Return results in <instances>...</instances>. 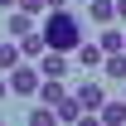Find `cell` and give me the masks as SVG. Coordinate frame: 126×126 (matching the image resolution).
Listing matches in <instances>:
<instances>
[{"label": "cell", "instance_id": "cell-1", "mask_svg": "<svg viewBox=\"0 0 126 126\" xmlns=\"http://www.w3.org/2000/svg\"><path fill=\"white\" fill-rule=\"evenodd\" d=\"M39 39H44V48H58V53H73V48L82 44V19H78V10H68V5H58V10H44V24H39Z\"/></svg>", "mask_w": 126, "mask_h": 126}, {"label": "cell", "instance_id": "cell-2", "mask_svg": "<svg viewBox=\"0 0 126 126\" xmlns=\"http://www.w3.org/2000/svg\"><path fill=\"white\" fill-rule=\"evenodd\" d=\"M5 82H10L15 97H34V87H39V68H29V63L19 58L15 68H5Z\"/></svg>", "mask_w": 126, "mask_h": 126}, {"label": "cell", "instance_id": "cell-3", "mask_svg": "<svg viewBox=\"0 0 126 126\" xmlns=\"http://www.w3.org/2000/svg\"><path fill=\"white\" fill-rule=\"evenodd\" d=\"M68 73H73V53H58V48L39 53V78H68Z\"/></svg>", "mask_w": 126, "mask_h": 126}, {"label": "cell", "instance_id": "cell-4", "mask_svg": "<svg viewBox=\"0 0 126 126\" xmlns=\"http://www.w3.org/2000/svg\"><path fill=\"white\" fill-rule=\"evenodd\" d=\"M73 102L82 107V116H92V111L107 102V87H102V82H78V87H73Z\"/></svg>", "mask_w": 126, "mask_h": 126}, {"label": "cell", "instance_id": "cell-5", "mask_svg": "<svg viewBox=\"0 0 126 126\" xmlns=\"http://www.w3.org/2000/svg\"><path fill=\"white\" fill-rule=\"evenodd\" d=\"M102 78L126 82V48H111V53H102Z\"/></svg>", "mask_w": 126, "mask_h": 126}, {"label": "cell", "instance_id": "cell-6", "mask_svg": "<svg viewBox=\"0 0 126 126\" xmlns=\"http://www.w3.org/2000/svg\"><path fill=\"white\" fill-rule=\"evenodd\" d=\"M92 121H102V126H126V102H102V107L92 111Z\"/></svg>", "mask_w": 126, "mask_h": 126}, {"label": "cell", "instance_id": "cell-7", "mask_svg": "<svg viewBox=\"0 0 126 126\" xmlns=\"http://www.w3.org/2000/svg\"><path fill=\"white\" fill-rule=\"evenodd\" d=\"M82 10H87L92 24H116V0H87Z\"/></svg>", "mask_w": 126, "mask_h": 126}, {"label": "cell", "instance_id": "cell-8", "mask_svg": "<svg viewBox=\"0 0 126 126\" xmlns=\"http://www.w3.org/2000/svg\"><path fill=\"white\" fill-rule=\"evenodd\" d=\"M73 58H78V63H82V68H102V48H97V44H92V39H87V34H82V44H78V48H73Z\"/></svg>", "mask_w": 126, "mask_h": 126}, {"label": "cell", "instance_id": "cell-9", "mask_svg": "<svg viewBox=\"0 0 126 126\" xmlns=\"http://www.w3.org/2000/svg\"><path fill=\"white\" fill-rule=\"evenodd\" d=\"M34 29V15H24V10H10V19H5V39H19V34Z\"/></svg>", "mask_w": 126, "mask_h": 126}, {"label": "cell", "instance_id": "cell-10", "mask_svg": "<svg viewBox=\"0 0 126 126\" xmlns=\"http://www.w3.org/2000/svg\"><path fill=\"white\" fill-rule=\"evenodd\" d=\"M15 44H19V58H39V53H44V39H39V24H34L29 34H19Z\"/></svg>", "mask_w": 126, "mask_h": 126}, {"label": "cell", "instance_id": "cell-11", "mask_svg": "<svg viewBox=\"0 0 126 126\" xmlns=\"http://www.w3.org/2000/svg\"><path fill=\"white\" fill-rule=\"evenodd\" d=\"M53 121H68V126H73V121H82V107L73 102V92H68L58 107H53Z\"/></svg>", "mask_w": 126, "mask_h": 126}, {"label": "cell", "instance_id": "cell-12", "mask_svg": "<svg viewBox=\"0 0 126 126\" xmlns=\"http://www.w3.org/2000/svg\"><path fill=\"white\" fill-rule=\"evenodd\" d=\"M97 48H102V53L121 48V29H116V24H102V34H97Z\"/></svg>", "mask_w": 126, "mask_h": 126}, {"label": "cell", "instance_id": "cell-13", "mask_svg": "<svg viewBox=\"0 0 126 126\" xmlns=\"http://www.w3.org/2000/svg\"><path fill=\"white\" fill-rule=\"evenodd\" d=\"M15 63H19V44H15V39H0V73L15 68Z\"/></svg>", "mask_w": 126, "mask_h": 126}, {"label": "cell", "instance_id": "cell-14", "mask_svg": "<svg viewBox=\"0 0 126 126\" xmlns=\"http://www.w3.org/2000/svg\"><path fill=\"white\" fill-rule=\"evenodd\" d=\"M29 126H53V107H44V102H39V107L29 111Z\"/></svg>", "mask_w": 126, "mask_h": 126}, {"label": "cell", "instance_id": "cell-15", "mask_svg": "<svg viewBox=\"0 0 126 126\" xmlns=\"http://www.w3.org/2000/svg\"><path fill=\"white\" fill-rule=\"evenodd\" d=\"M15 10H24V15L39 19V15H44V0H15Z\"/></svg>", "mask_w": 126, "mask_h": 126}, {"label": "cell", "instance_id": "cell-16", "mask_svg": "<svg viewBox=\"0 0 126 126\" xmlns=\"http://www.w3.org/2000/svg\"><path fill=\"white\" fill-rule=\"evenodd\" d=\"M5 97H10V82H5V73H0V102H5Z\"/></svg>", "mask_w": 126, "mask_h": 126}, {"label": "cell", "instance_id": "cell-17", "mask_svg": "<svg viewBox=\"0 0 126 126\" xmlns=\"http://www.w3.org/2000/svg\"><path fill=\"white\" fill-rule=\"evenodd\" d=\"M58 5H68V0H44V10H58Z\"/></svg>", "mask_w": 126, "mask_h": 126}, {"label": "cell", "instance_id": "cell-18", "mask_svg": "<svg viewBox=\"0 0 126 126\" xmlns=\"http://www.w3.org/2000/svg\"><path fill=\"white\" fill-rule=\"evenodd\" d=\"M116 19H126V0H116Z\"/></svg>", "mask_w": 126, "mask_h": 126}, {"label": "cell", "instance_id": "cell-19", "mask_svg": "<svg viewBox=\"0 0 126 126\" xmlns=\"http://www.w3.org/2000/svg\"><path fill=\"white\" fill-rule=\"evenodd\" d=\"M0 10H15V0H0Z\"/></svg>", "mask_w": 126, "mask_h": 126}, {"label": "cell", "instance_id": "cell-20", "mask_svg": "<svg viewBox=\"0 0 126 126\" xmlns=\"http://www.w3.org/2000/svg\"><path fill=\"white\" fill-rule=\"evenodd\" d=\"M68 5H87V0H68Z\"/></svg>", "mask_w": 126, "mask_h": 126}, {"label": "cell", "instance_id": "cell-21", "mask_svg": "<svg viewBox=\"0 0 126 126\" xmlns=\"http://www.w3.org/2000/svg\"><path fill=\"white\" fill-rule=\"evenodd\" d=\"M121 48H126V29H121Z\"/></svg>", "mask_w": 126, "mask_h": 126}, {"label": "cell", "instance_id": "cell-22", "mask_svg": "<svg viewBox=\"0 0 126 126\" xmlns=\"http://www.w3.org/2000/svg\"><path fill=\"white\" fill-rule=\"evenodd\" d=\"M121 102H126V97H121Z\"/></svg>", "mask_w": 126, "mask_h": 126}]
</instances>
